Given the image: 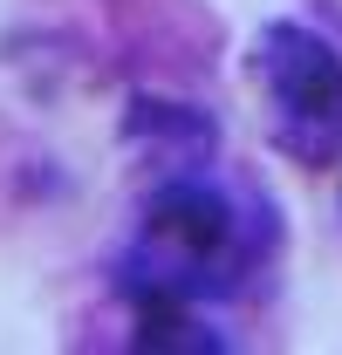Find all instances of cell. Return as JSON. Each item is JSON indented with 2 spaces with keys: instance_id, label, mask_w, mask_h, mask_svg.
I'll return each mask as SVG.
<instances>
[{
  "instance_id": "2",
  "label": "cell",
  "mask_w": 342,
  "mask_h": 355,
  "mask_svg": "<svg viewBox=\"0 0 342 355\" xmlns=\"http://www.w3.org/2000/svg\"><path fill=\"white\" fill-rule=\"evenodd\" d=\"M254 83L267 96V130L295 164H329L342 150V55L329 35L301 21L260 28Z\"/></svg>"
},
{
  "instance_id": "1",
  "label": "cell",
  "mask_w": 342,
  "mask_h": 355,
  "mask_svg": "<svg viewBox=\"0 0 342 355\" xmlns=\"http://www.w3.org/2000/svg\"><path fill=\"white\" fill-rule=\"evenodd\" d=\"M260 219L267 212L233 198L206 171L192 164L165 171L124 246V294L137 301V314H199L206 301H226L233 287H247L267 246Z\"/></svg>"
}]
</instances>
